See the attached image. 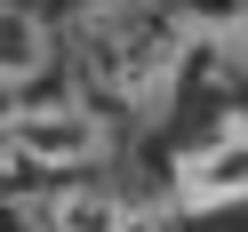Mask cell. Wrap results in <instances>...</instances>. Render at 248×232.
Instances as JSON below:
<instances>
[{"instance_id": "obj_2", "label": "cell", "mask_w": 248, "mask_h": 232, "mask_svg": "<svg viewBox=\"0 0 248 232\" xmlns=\"http://www.w3.org/2000/svg\"><path fill=\"white\" fill-rule=\"evenodd\" d=\"M112 152L104 112H88L80 96H24L8 112V160L40 168V176H72V168H96Z\"/></svg>"}, {"instance_id": "obj_3", "label": "cell", "mask_w": 248, "mask_h": 232, "mask_svg": "<svg viewBox=\"0 0 248 232\" xmlns=\"http://www.w3.org/2000/svg\"><path fill=\"white\" fill-rule=\"evenodd\" d=\"M248 200V112H224L200 144L176 152V208L216 216V208H240Z\"/></svg>"}, {"instance_id": "obj_4", "label": "cell", "mask_w": 248, "mask_h": 232, "mask_svg": "<svg viewBox=\"0 0 248 232\" xmlns=\"http://www.w3.org/2000/svg\"><path fill=\"white\" fill-rule=\"evenodd\" d=\"M40 232H152L144 208H128L104 184H64V192L40 208Z\"/></svg>"}, {"instance_id": "obj_5", "label": "cell", "mask_w": 248, "mask_h": 232, "mask_svg": "<svg viewBox=\"0 0 248 232\" xmlns=\"http://www.w3.org/2000/svg\"><path fill=\"white\" fill-rule=\"evenodd\" d=\"M48 56H56V48H48V24H40L32 8H8V64H0V72H8V88H16V96L48 72Z\"/></svg>"}, {"instance_id": "obj_1", "label": "cell", "mask_w": 248, "mask_h": 232, "mask_svg": "<svg viewBox=\"0 0 248 232\" xmlns=\"http://www.w3.org/2000/svg\"><path fill=\"white\" fill-rule=\"evenodd\" d=\"M176 56H184V48H176L152 16H136V8H96V16L80 24V72L104 88V96L136 104V112L168 104Z\"/></svg>"}]
</instances>
